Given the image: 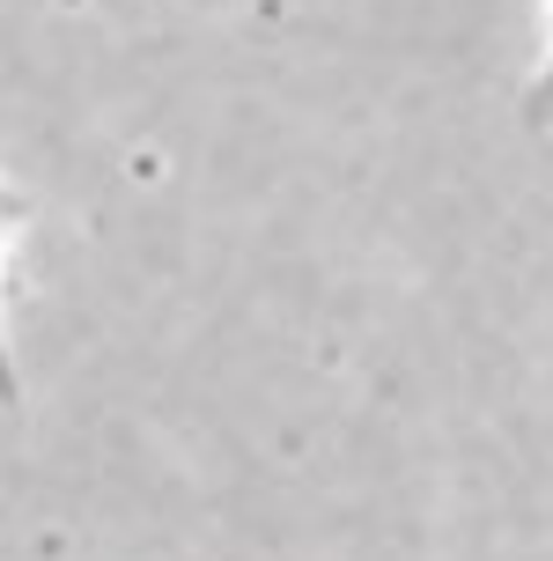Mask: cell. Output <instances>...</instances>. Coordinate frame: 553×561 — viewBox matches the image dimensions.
Wrapping results in <instances>:
<instances>
[{
  "label": "cell",
  "instance_id": "obj_1",
  "mask_svg": "<svg viewBox=\"0 0 553 561\" xmlns=\"http://www.w3.org/2000/svg\"><path fill=\"white\" fill-rule=\"evenodd\" d=\"M23 222H30V199L0 185V407H15V399H23V377H15V347H8V252H15Z\"/></svg>",
  "mask_w": 553,
  "mask_h": 561
},
{
  "label": "cell",
  "instance_id": "obj_2",
  "mask_svg": "<svg viewBox=\"0 0 553 561\" xmlns=\"http://www.w3.org/2000/svg\"><path fill=\"white\" fill-rule=\"evenodd\" d=\"M525 126L531 134H553V45H546V59L531 67V82H525Z\"/></svg>",
  "mask_w": 553,
  "mask_h": 561
}]
</instances>
